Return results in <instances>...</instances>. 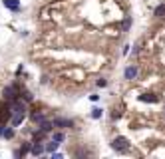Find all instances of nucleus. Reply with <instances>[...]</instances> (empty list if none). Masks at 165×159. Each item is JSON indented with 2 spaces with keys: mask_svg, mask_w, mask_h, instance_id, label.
Returning a JSON list of instances; mask_svg holds the SVG:
<instances>
[{
  "mask_svg": "<svg viewBox=\"0 0 165 159\" xmlns=\"http://www.w3.org/2000/svg\"><path fill=\"white\" fill-rule=\"evenodd\" d=\"M26 103H28V102H24L22 97H18V100H14V102H10V109H12V117H10V123H12L14 127H18V125L24 122L26 112H28Z\"/></svg>",
  "mask_w": 165,
  "mask_h": 159,
  "instance_id": "obj_1",
  "label": "nucleus"
},
{
  "mask_svg": "<svg viewBox=\"0 0 165 159\" xmlns=\"http://www.w3.org/2000/svg\"><path fill=\"white\" fill-rule=\"evenodd\" d=\"M112 149L118 151V153H125L129 149V139L123 137V135H118V137L112 139Z\"/></svg>",
  "mask_w": 165,
  "mask_h": 159,
  "instance_id": "obj_2",
  "label": "nucleus"
},
{
  "mask_svg": "<svg viewBox=\"0 0 165 159\" xmlns=\"http://www.w3.org/2000/svg\"><path fill=\"white\" fill-rule=\"evenodd\" d=\"M2 97H4V102H14V100H18V97H20L18 86H6V87L2 90Z\"/></svg>",
  "mask_w": 165,
  "mask_h": 159,
  "instance_id": "obj_3",
  "label": "nucleus"
},
{
  "mask_svg": "<svg viewBox=\"0 0 165 159\" xmlns=\"http://www.w3.org/2000/svg\"><path fill=\"white\" fill-rule=\"evenodd\" d=\"M52 122H54V127H58V129L74 127V122H72V119H68V117H54Z\"/></svg>",
  "mask_w": 165,
  "mask_h": 159,
  "instance_id": "obj_4",
  "label": "nucleus"
},
{
  "mask_svg": "<svg viewBox=\"0 0 165 159\" xmlns=\"http://www.w3.org/2000/svg\"><path fill=\"white\" fill-rule=\"evenodd\" d=\"M42 153H46V145L42 143V141H32V149H30V155H42Z\"/></svg>",
  "mask_w": 165,
  "mask_h": 159,
  "instance_id": "obj_5",
  "label": "nucleus"
},
{
  "mask_svg": "<svg viewBox=\"0 0 165 159\" xmlns=\"http://www.w3.org/2000/svg\"><path fill=\"white\" fill-rule=\"evenodd\" d=\"M30 149H32V141H24V143L14 151V157H24L26 153H30Z\"/></svg>",
  "mask_w": 165,
  "mask_h": 159,
  "instance_id": "obj_6",
  "label": "nucleus"
},
{
  "mask_svg": "<svg viewBox=\"0 0 165 159\" xmlns=\"http://www.w3.org/2000/svg\"><path fill=\"white\" fill-rule=\"evenodd\" d=\"M137 74H139V70H137V66H128V68L123 70V78L125 80H135Z\"/></svg>",
  "mask_w": 165,
  "mask_h": 159,
  "instance_id": "obj_7",
  "label": "nucleus"
},
{
  "mask_svg": "<svg viewBox=\"0 0 165 159\" xmlns=\"http://www.w3.org/2000/svg\"><path fill=\"white\" fill-rule=\"evenodd\" d=\"M2 4H4V8L12 10V12H18L20 10V0H2Z\"/></svg>",
  "mask_w": 165,
  "mask_h": 159,
  "instance_id": "obj_8",
  "label": "nucleus"
},
{
  "mask_svg": "<svg viewBox=\"0 0 165 159\" xmlns=\"http://www.w3.org/2000/svg\"><path fill=\"white\" fill-rule=\"evenodd\" d=\"M30 119H32L34 123L40 125L42 122H46V113H44V112H32V113H30Z\"/></svg>",
  "mask_w": 165,
  "mask_h": 159,
  "instance_id": "obj_9",
  "label": "nucleus"
},
{
  "mask_svg": "<svg viewBox=\"0 0 165 159\" xmlns=\"http://www.w3.org/2000/svg\"><path fill=\"white\" fill-rule=\"evenodd\" d=\"M139 102H145V103H157V102H159V96H155V94H141V96H139Z\"/></svg>",
  "mask_w": 165,
  "mask_h": 159,
  "instance_id": "obj_10",
  "label": "nucleus"
},
{
  "mask_svg": "<svg viewBox=\"0 0 165 159\" xmlns=\"http://www.w3.org/2000/svg\"><path fill=\"white\" fill-rule=\"evenodd\" d=\"M38 129H42L44 133H52V131H54V122L46 119V122H42L40 125H38Z\"/></svg>",
  "mask_w": 165,
  "mask_h": 159,
  "instance_id": "obj_11",
  "label": "nucleus"
},
{
  "mask_svg": "<svg viewBox=\"0 0 165 159\" xmlns=\"http://www.w3.org/2000/svg\"><path fill=\"white\" fill-rule=\"evenodd\" d=\"M153 14L159 16V18H165V4H157L155 10H153Z\"/></svg>",
  "mask_w": 165,
  "mask_h": 159,
  "instance_id": "obj_12",
  "label": "nucleus"
},
{
  "mask_svg": "<svg viewBox=\"0 0 165 159\" xmlns=\"http://www.w3.org/2000/svg\"><path fill=\"white\" fill-rule=\"evenodd\" d=\"M58 145H60V143H58V141H56V139H52V141H50V143H48V145H46V153H54V151H56V149H58Z\"/></svg>",
  "mask_w": 165,
  "mask_h": 159,
  "instance_id": "obj_13",
  "label": "nucleus"
},
{
  "mask_svg": "<svg viewBox=\"0 0 165 159\" xmlns=\"http://www.w3.org/2000/svg\"><path fill=\"white\" fill-rule=\"evenodd\" d=\"M52 139H56L58 143H62V141L66 139V135H64V131H52Z\"/></svg>",
  "mask_w": 165,
  "mask_h": 159,
  "instance_id": "obj_14",
  "label": "nucleus"
},
{
  "mask_svg": "<svg viewBox=\"0 0 165 159\" xmlns=\"http://www.w3.org/2000/svg\"><path fill=\"white\" fill-rule=\"evenodd\" d=\"M4 139H12L14 137V125L12 127H4V135H2Z\"/></svg>",
  "mask_w": 165,
  "mask_h": 159,
  "instance_id": "obj_15",
  "label": "nucleus"
},
{
  "mask_svg": "<svg viewBox=\"0 0 165 159\" xmlns=\"http://www.w3.org/2000/svg\"><path fill=\"white\" fill-rule=\"evenodd\" d=\"M102 113H103V109H102V107H93V109H92V117H93V119H100V117H102Z\"/></svg>",
  "mask_w": 165,
  "mask_h": 159,
  "instance_id": "obj_16",
  "label": "nucleus"
},
{
  "mask_svg": "<svg viewBox=\"0 0 165 159\" xmlns=\"http://www.w3.org/2000/svg\"><path fill=\"white\" fill-rule=\"evenodd\" d=\"M96 84H98V87H106V86H108V80H106V78H100Z\"/></svg>",
  "mask_w": 165,
  "mask_h": 159,
  "instance_id": "obj_17",
  "label": "nucleus"
},
{
  "mask_svg": "<svg viewBox=\"0 0 165 159\" xmlns=\"http://www.w3.org/2000/svg\"><path fill=\"white\" fill-rule=\"evenodd\" d=\"M129 26H131V18H125V22H123V30H129Z\"/></svg>",
  "mask_w": 165,
  "mask_h": 159,
  "instance_id": "obj_18",
  "label": "nucleus"
},
{
  "mask_svg": "<svg viewBox=\"0 0 165 159\" xmlns=\"http://www.w3.org/2000/svg\"><path fill=\"white\" fill-rule=\"evenodd\" d=\"M122 54H123V56H128V54H129V46H128V44H125V46H123V50H122Z\"/></svg>",
  "mask_w": 165,
  "mask_h": 159,
  "instance_id": "obj_19",
  "label": "nucleus"
},
{
  "mask_svg": "<svg viewBox=\"0 0 165 159\" xmlns=\"http://www.w3.org/2000/svg\"><path fill=\"white\" fill-rule=\"evenodd\" d=\"M90 100H92V102H98V100H100V96H96V94H92V96H90Z\"/></svg>",
  "mask_w": 165,
  "mask_h": 159,
  "instance_id": "obj_20",
  "label": "nucleus"
},
{
  "mask_svg": "<svg viewBox=\"0 0 165 159\" xmlns=\"http://www.w3.org/2000/svg\"><path fill=\"white\" fill-rule=\"evenodd\" d=\"M2 135H4V123L0 122V137H2Z\"/></svg>",
  "mask_w": 165,
  "mask_h": 159,
  "instance_id": "obj_21",
  "label": "nucleus"
}]
</instances>
